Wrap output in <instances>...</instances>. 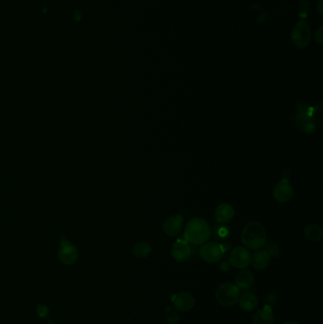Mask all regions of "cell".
Returning <instances> with one entry per match:
<instances>
[{"label":"cell","mask_w":323,"mask_h":324,"mask_svg":"<svg viewBox=\"0 0 323 324\" xmlns=\"http://www.w3.org/2000/svg\"><path fill=\"white\" fill-rule=\"evenodd\" d=\"M212 231L206 220L194 217L189 220L184 229V239L194 246H202L210 239Z\"/></svg>","instance_id":"obj_1"},{"label":"cell","mask_w":323,"mask_h":324,"mask_svg":"<svg viewBox=\"0 0 323 324\" xmlns=\"http://www.w3.org/2000/svg\"><path fill=\"white\" fill-rule=\"evenodd\" d=\"M294 195V189L288 178H282L273 189V197L280 203L289 202Z\"/></svg>","instance_id":"obj_7"},{"label":"cell","mask_w":323,"mask_h":324,"mask_svg":"<svg viewBox=\"0 0 323 324\" xmlns=\"http://www.w3.org/2000/svg\"><path fill=\"white\" fill-rule=\"evenodd\" d=\"M250 259H251V254L247 248L237 247L231 251L229 262L233 268L244 269L250 266Z\"/></svg>","instance_id":"obj_8"},{"label":"cell","mask_w":323,"mask_h":324,"mask_svg":"<svg viewBox=\"0 0 323 324\" xmlns=\"http://www.w3.org/2000/svg\"><path fill=\"white\" fill-rule=\"evenodd\" d=\"M227 249L224 245L216 242L205 243L199 250V255L201 259L208 264H214L222 259Z\"/></svg>","instance_id":"obj_5"},{"label":"cell","mask_w":323,"mask_h":324,"mask_svg":"<svg viewBox=\"0 0 323 324\" xmlns=\"http://www.w3.org/2000/svg\"><path fill=\"white\" fill-rule=\"evenodd\" d=\"M241 240L247 249L258 250L267 243V232L261 223L251 221L243 229Z\"/></svg>","instance_id":"obj_2"},{"label":"cell","mask_w":323,"mask_h":324,"mask_svg":"<svg viewBox=\"0 0 323 324\" xmlns=\"http://www.w3.org/2000/svg\"><path fill=\"white\" fill-rule=\"evenodd\" d=\"M171 254L176 262L184 263L187 260L190 259L192 254V248L190 246V243L181 238L177 239L171 249Z\"/></svg>","instance_id":"obj_10"},{"label":"cell","mask_w":323,"mask_h":324,"mask_svg":"<svg viewBox=\"0 0 323 324\" xmlns=\"http://www.w3.org/2000/svg\"><path fill=\"white\" fill-rule=\"evenodd\" d=\"M164 319L168 324H177L179 322L178 313L172 306H168L164 310Z\"/></svg>","instance_id":"obj_19"},{"label":"cell","mask_w":323,"mask_h":324,"mask_svg":"<svg viewBox=\"0 0 323 324\" xmlns=\"http://www.w3.org/2000/svg\"><path fill=\"white\" fill-rule=\"evenodd\" d=\"M238 303L240 308L245 312H251L258 306V298L251 292H245L239 296Z\"/></svg>","instance_id":"obj_16"},{"label":"cell","mask_w":323,"mask_h":324,"mask_svg":"<svg viewBox=\"0 0 323 324\" xmlns=\"http://www.w3.org/2000/svg\"><path fill=\"white\" fill-rule=\"evenodd\" d=\"M153 251L152 246L145 241L138 242L133 247V254L139 259H144L148 257Z\"/></svg>","instance_id":"obj_18"},{"label":"cell","mask_w":323,"mask_h":324,"mask_svg":"<svg viewBox=\"0 0 323 324\" xmlns=\"http://www.w3.org/2000/svg\"><path fill=\"white\" fill-rule=\"evenodd\" d=\"M239 296V289L231 283L223 284L217 287L215 291V299L217 303L225 307H231L238 303Z\"/></svg>","instance_id":"obj_3"},{"label":"cell","mask_w":323,"mask_h":324,"mask_svg":"<svg viewBox=\"0 0 323 324\" xmlns=\"http://www.w3.org/2000/svg\"><path fill=\"white\" fill-rule=\"evenodd\" d=\"M291 41L299 48H305L310 44L311 30L305 19H301L295 24L291 31Z\"/></svg>","instance_id":"obj_4"},{"label":"cell","mask_w":323,"mask_h":324,"mask_svg":"<svg viewBox=\"0 0 323 324\" xmlns=\"http://www.w3.org/2000/svg\"><path fill=\"white\" fill-rule=\"evenodd\" d=\"M309 2L307 0H302L299 4V9H300V17H305L308 10H309Z\"/></svg>","instance_id":"obj_22"},{"label":"cell","mask_w":323,"mask_h":324,"mask_svg":"<svg viewBox=\"0 0 323 324\" xmlns=\"http://www.w3.org/2000/svg\"><path fill=\"white\" fill-rule=\"evenodd\" d=\"M219 268H220V269H221L222 271H224V272H227V271H229V270H230V269H231V264H230V262H229V261H225V262H222L221 264H220V266H219Z\"/></svg>","instance_id":"obj_24"},{"label":"cell","mask_w":323,"mask_h":324,"mask_svg":"<svg viewBox=\"0 0 323 324\" xmlns=\"http://www.w3.org/2000/svg\"><path fill=\"white\" fill-rule=\"evenodd\" d=\"M264 247H265L266 252L268 253V256L270 258H277L280 256L281 250H280V247H279V245L276 242H267Z\"/></svg>","instance_id":"obj_20"},{"label":"cell","mask_w":323,"mask_h":324,"mask_svg":"<svg viewBox=\"0 0 323 324\" xmlns=\"http://www.w3.org/2000/svg\"><path fill=\"white\" fill-rule=\"evenodd\" d=\"M60 249L58 251L59 259L66 266L73 265L78 259L77 248L65 238V235L60 236Z\"/></svg>","instance_id":"obj_6"},{"label":"cell","mask_w":323,"mask_h":324,"mask_svg":"<svg viewBox=\"0 0 323 324\" xmlns=\"http://www.w3.org/2000/svg\"><path fill=\"white\" fill-rule=\"evenodd\" d=\"M253 283L254 275L248 269H242L235 278V286L239 289V291H247L253 286Z\"/></svg>","instance_id":"obj_12"},{"label":"cell","mask_w":323,"mask_h":324,"mask_svg":"<svg viewBox=\"0 0 323 324\" xmlns=\"http://www.w3.org/2000/svg\"><path fill=\"white\" fill-rule=\"evenodd\" d=\"M270 262V257L268 256V253L265 250H256L252 255L250 259V264L252 265L253 269L257 270H263L267 269Z\"/></svg>","instance_id":"obj_15"},{"label":"cell","mask_w":323,"mask_h":324,"mask_svg":"<svg viewBox=\"0 0 323 324\" xmlns=\"http://www.w3.org/2000/svg\"><path fill=\"white\" fill-rule=\"evenodd\" d=\"M38 315L41 316V317H46V315H47V307H46V306H38Z\"/></svg>","instance_id":"obj_25"},{"label":"cell","mask_w":323,"mask_h":324,"mask_svg":"<svg viewBox=\"0 0 323 324\" xmlns=\"http://www.w3.org/2000/svg\"><path fill=\"white\" fill-rule=\"evenodd\" d=\"M235 214V211L234 208L231 206V204L223 203L219 205L215 211V220L218 223L230 222L232 220V218L234 217Z\"/></svg>","instance_id":"obj_13"},{"label":"cell","mask_w":323,"mask_h":324,"mask_svg":"<svg viewBox=\"0 0 323 324\" xmlns=\"http://www.w3.org/2000/svg\"><path fill=\"white\" fill-rule=\"evenodd\" d=\"M319 11H320V14L323 15V0H320V2H319Z\"/></svg>","instance_id":"obj_27"},{"label":"cell","mask_w":323,"mask_h":324,"mask_svg":"<svg viewBox=\"0 0 323 324\" xmlns=\"http://www.w3.org/2000/svg\"><path fill=\"white\" fill-rule=\"evenodd\" d=\"M323 28H320L315 33V39L316 41L319 43V45H323Z\"/></svg>","instance_id":"obj_23"},{"label":"cell","mask_w":323,"mask_h":324,"mask_svg":"<svg viewBox=\"0 0 323 324\" xmlns=\"http://www.w3.org/2000/svg\"><path fill=\"white\" fill-rule=\"evenodd\" d=\"M264 303L265 306H270L273 308V306L277 303V296L273 292H268L264 298Z\"/></svg>","instance_id":"obj_21"},{"label":"cell","mask_w":323,"mask_h":324,"mask_svg":"<svg viewBox=\"0 0 323 324\" xmlns=\"http://www.w3.org/2000/svg\"><path fill=\"white\" fill-rule=\"evenodd\" d=\"M171 301L173 302L175 309L179 312H188L195 305V299L190 292H179L176 294H172Z\"/></svg>","instance_id":"obj_9"},{"label":"cell","mask_w":323,"mask_h":324,"mask_svg":"<svg viewBox=\"0 0 323 324\" xmlns=\"http://www.w3.org/2000/svg\"><path fill=\"white\" fill-rule=\"evenodd\" d=\"M304 235L309 241H320L323 236L322 228L316 224H308L304 229Z\"/></svg>","instance_id":"obj_17"},{"label":"cell","mask_w":323,"mask_h":324,"mask_svg":"<svg viewBox=\"0 0 323 324\" xmlns=\"http://www.w3.org/2000/svg\"><path fill=\"white\" fill-rule=\"evenodd\" d=\"M284 324H298L297 322H294V321H288V322H286Z\"/></svg>","instance_id":"obj_28"},{"label":"cell","mask_w":323,"mask_h":324,"mask_svg":"<svg viewBox=\"0 0 323 324\" xmlns=\"http://www.w3.org/2000/svg\"><path fill=\"white\" fill-rule=\"evenodd\" d=\"M274 314L272 307L265 306L263 309L256 311L252 316V324H273Z\"/></svg>","instance_id":"obj_14"},{"label":"cell","mask_w":323,"mask_h":324,"mask_svg":"<svg viewBox=\"0 0 323 324\" xmlns=\"http://www.w3.org/2000/svg\"><path fill=\"white\" fill-rule=\"evenodd\" d=\"M82 19V13L79 9H75L73 12V20L75 22H80Z\"/></svg>","instance_id":"obj_26"},{"label":"cell","mask_w":323,"mask_h":324,"mask_svg":"<svg viewBox=\"0 0 323 324\" xmlns=\"http://www.w3.org/2000/svg\"><path fill=\"white\" fill-rule=\"evenodd\" d=\"M184 219L180 214H175L167 217L162 225L163 232L167 236L174 237L178 235L183 228Z\"/></svg>","instance_id":"obj_11"}]
</instances>
